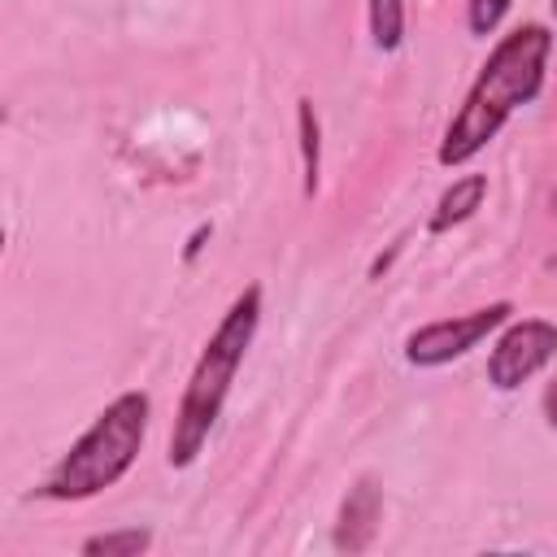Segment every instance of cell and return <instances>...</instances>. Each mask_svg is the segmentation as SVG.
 <instances>
[{
  "instance_id": "1",
  "label": "cell",
  "mask_w": 557,
  "mask_h": 557,
  "mask_svg": "<svg viewBox=\"0 0 557 557\" xmlns=\"http://www.w3.org/2000/svg\"><path fill=\"white\" fill-rule=\"evenodd\" d=\"M548 52H553V30L540 22H527L500 35V44L487 52L479 78L470 83L457 117L440 139V152H435L440 165H466L470 157H479L500 135V126L544 91Z\"/></svg>"
},
{
  "instance_id": "2",
  "label": "cell",
  "mask_w": 557,
  "mask_h": 557,
  "mask_svg": "<svg viewBox=\"0 0 557 557\" xmlns=\"http://www.w3.org/2000/svg\"><path fill=\"white\" fill-rule=\"evenodd\" d=\"M257 326H261V287L248 283L222 313V322L213 326V335L205 339L191 374H187V387H183V400H178V413H174V431H170V466L183 470L191 466L205 444H209V431L218 426L222 418V405L231 396V383L257 339Z\"/></svg>"
},
{
  "instance_id": "3",
  "label": "cell",
  "mask_w": 557,
  "mask_h": 557,
  "mask_svg": "<svg viewBox=\"0 0 557 557\" xmlns=\"http://www.w3.org/2000/svg\"><path fill=\"white\" fill-rule=\"evenodd\" d=\"M152 400L148 392H122L113 396L96 422L70 444V453L48 470V479L35 487L44 500H87L104 487H113L139 457L148 435Z\"/></svg>"
},
{
  "instance_id": "4",
  "label": "cell",
  "mask_w": 557,
  "mask_h": 557,
  "mask_svg": "<svg viewBox=\"0 0 557 557\" xmlns=\"http://www.w3.org/2000/svg\"><path fill=\"white\" fill-rule=\"evenodd\" d=\"M509 318H513V305H509V300H492V305H483V309L426 322V326H418V331L405 339V361L418 366V370L448 366V361L466 357L470 348H479L487 335H496Z\"/></svg>"
},
{
  "instance_id": "5",
  "label": "cell",
  "mask_w": 557,
  "mask_h": 557,
  "mask_svg": "<svg viewBox=\"0 0 557 557\" xmlns=\"http://www.w3.org/2000/svg\"><path fill=\"white\" fill-rule=\"evenodd\" d=\"M557 357V322L548 318H509L487 352V383L496 392L522 387L531 374H540Z\"/></svg>"
},
{
  "instance_id": "6",
  "label": "cell",
  "mask_w": 557,
  "mask_h": 557,
  "mask_svg": "<svg viewBox=\"0 0 557 557\" xmlns=\"http://www.w3.org/2000/svg\"><path fill=\"white\" fill-rule=\"evenodd\" d=\"M379 513H383V492L374 487V479H357V487H348V496L339 505L335 548L339 553H366L374 544Z\"/></svg>"
},
{
  "instance_id": "7",
  "label": "cell",
  "mask_w": 557,
  "mask_h": 557,
  "mask_svg": "<svg viewBox=\"0 0 557 557\" xmlns=\"http://www.w3.org/2000/svg\"><path fill=\"white\" fill-rule=\"evenodd\" d=\"M483 196H487V174H461V178H453V187H444V196L435 200V213H431L426 231L431 235H444V231L461 226L466 218H474V209L483 205Z\"/></svg>"
},
{
  "instance_id": "8",
  "label": "cell",
  "mask_w": 557,
  "mask_h": 557,
  "mask_svg": "<svg viewBox=\"0 0 557 557\" xmlns=\"http://www.w3.org/2000/svg\"><path fill=\"white\" fill-rule=\"evenodd\" d=\"M296 131H300V174H305V196L318 191V174H322V122L309 96L296 100Z\"/></svg>"
},
{
  "instance_id": "9",
  "label": "cell",
  "mask_w": 557,
  "mask_h": 557,
  "mask_svg": "<svg viewBox=\"0 0 557 557\" xmlns=\"http://www.w3.org/2000/svg\"><path fill=\"white\" fill-rule=\"evenodd\" d=\"M78 548H83V557H139L152 548V531L148 527H117V531L87 535Z\"/></svg>"
},
{
  "instance_id": "10",
  "label": "cell",
  "mask_w": 557,
  "mask_h": 557,
  "mask_svg": "<svg viewBox=\"0 0 557 557\" xmlns=\"http://www.w3.org/2000/svg\"><path fill=\"white\" fill-rule=\"evenodd\" d=\"M370 39L379 52H396L405 39V0H366Z\"/></svg>"
},
{
  "instance_id": "11",
  "label": "cell",
  "mask_w": 557,
  "mask_h": 557,
  "mask_svg": "<svg viewBox=\"0 0 557 557\" xmlns=\"http://www.w3.org/2000/svg\"><path fill=\"white\" fill-rule=\"evenodd\" d=\"M509 4L513 0H470V9H466V22H470V35H479V39H487L500 22H505V13H509Z\"/></svg>"
},
{
  "instance_id": "12",
  "label": "cell",
  "mask_w": 557,
  "mask_h": 557,
  "mask_svg": "<svg viewBox=\"0 0 557 557\" xmlns=\"http://www.w3.org/2000/svg\"><path fill=\"white\" fill-rule=\"evenodd\" d=\"M544 422L557 431V374H553L548 387H544Z\"/></svg>"
},
{
  "instance_id": "13",
  "label": "cell",
  "mask_w": 557,
  "mask_h": 557,
  "mask_svg": "<svg viewBox=\"0 0 557 557\" xmlns=\"http://www.w3.org/2000/svg\"><path fill=\"white\" fill-rule=\"evenodd\" d=\"M553 13H557V0H553Z\"/></svg>"
}]
</instances>
